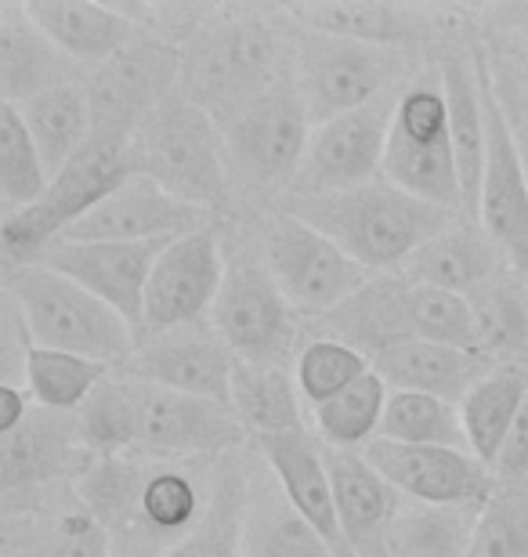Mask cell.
Instances as JSON below:
<instances>
[{
	"label": "cell",
	"mask_w": 528,
	"mask_h": 557,
	"mask_svg": "<svg viewBox=\"0 0 528 557\" xmlns=\"http://www.w3.org/2000/svg\"><path fill=\"white\" fill-rule=\"evenodd\" d=\"M213 463L145 453L95 456L73 493L106 529L112 557H167L204 525Z\"/></svg>",
	"instance_id": "cell-1"
},
{
	"label": "cell",
	"mask_w": 528,
	"mask_h": 557,
	"mask_svg": "<svg viewBox=\"0 0 528 557\" xmlns=\"http://www.w3.org/2000/svg\"><path fill=\"white\" fill-rule=\"evenodd\" d=\"M294 73L290 22L279 8L218 4L182 44V95L221 120Z\"/></svg>",
	"instance_id": "cell-2"
},
{
	"label": "cell",
	"mask_w": 528,
	"mask_h": 557,
	"mask_svg": "<svg viewBox=\"0 0 528 557\" xmlns=\"http://www.w3.org/2000/svg\"><path fill=\"white\" fill-rule=\"evenodd\" d=\"M279 207L333 239L369 275L402 272L423 243L464 221L456 210L423 203L384 177L336 196H286Z\"/></svg>",
	"instance_id": "cell-3"
},
{
	"label": "cell",
	"mask_w": 528,
	"mask_h": 557,
	"mask_svg": "<svg viewBox=\"0 0 528 557\" xmlns=\"http://www.w3.org/2000/svg\"><path fill=\"white\" fill-rule=\"evenodd\" d=\"M131 160L134 174L149 177L188 207L210 210L218 221L232 214L240 199L218 120L182 91L142 124L131 141Z\"/></svg>",
	"instance_id": "cell-4"
},
{
	"label": "cell",
	"mask_w": 528,
	"mask_h": 557,
	"mask_svg": "<svg viewBox=\"0 0 528 557\" xmlns=\"http://www.w3.org/2000/svg\"><path fill=\"white\" fill-rule=\"evenodd\" d=\"M4 294L22 311L37 348L84 355L109 370H123L138 348V333L116 308L44 264L4 272Z\"/></svg>",
	"instance_id": "cell-5"
},
{
	"label": "cell",
	"mask_w": 528,
	"mask_h": 557,
	"mask_svg": "<svg viewBox=\"0 0 528 557\" xmlns=\"http://www.w3.org/2000/svg\"><path fill=\"white\" fill-rule=\"evenodd\" d=\"M290 48H294V84L308 109L311 127L384 102L417 76L409 51L326 37V33L305 29L297 22H290Z\"/></svg>",
	"instance_id": "cell-6"
},
{
	"label": "cell",
	"mask_w": 528,
	"mask_h": 557,
	"mask_svg": "<svg viewBox=\"0 0 528 557\" xmlns=\"http://www.w3.org/2000/svg\"><path fill=\"white\" fill-rule=\"evenodd\" d=\"M224 156L240 199H283L294 188L300 160L311 141V120L300 102L294 73L254 102L240 106L221 120Z\"/></svg>",
	"instance_id": "cell-7"
},
{
	"label": "cell",
	"mask_w": 528,
	"mask_h": 557,
	"mask_svg": "<svg viewBox=\"0 0 528 557\" xmlns=\"http://www.w3.org/2000/svg\"><path fill=\"white\" fill-rule=\"evenodd\" d=\"M384 182L398 185L402 193L417 196L423 203L464 214L445 84L438 62L417 70V76L402 87L388 131Z\"/></svg>",
	"instance_id": "cell-8"
},
{
	"label": "cell",
	"mask_w": 528,
	"mask_h": 557,
	"mask_svg": "<svg viewBox=\"0 0 528 557\" xmlns=\"http://www.w3.org/2000/svg\"><path fill=\"white\" fill-rule=\"evenodd\" d=\"M257 258L272 272L297 315L308 319H326L369 283L363 264H355L333 239L286 214L283 207L265 214L257 232Z\"/></svg>",
	"instance_id": "cell-9"
},
{
	"label": "cell",
	"mask_w": 528,
	"mask_h": 557,
	"mask_svg": "<svg viewBox=\"0 0 528 557\" xmlns=\"http://www.w3.org/2000/svg\"><path fill=\"white\" fill-rule=\"evenodd\" d=\"M84 87L95 135L134 141L145 120L182 91V44L142 33L134 44L87 73Z\"/></svg>",
	"instance_id": "cell-10"
},
{
	"label": "cell",
	"mask_w": 528,
	"mask_h": 557,
	"mask_svg": "<svg viewBox=\"0 0 528 557\" xmlns=\"http://www.w3.org/2000/svg\"><path fill=\"white\" fill-rule=\"evenodd\" d=\"M213 330L240 362L286 366L300 351V315L272 272L254 253H235L224 272L218 305L210 311Z\"/></svg>",
	"instance_id": "cell-11"
},
{
	"label": "cell",
	"mask_w": 528,
	"mask_h": 557,
	"mask_svg": "<svg viewBox=\"0 0 528 557\" xmlns=\"http://www.w3.org/2000/svg\"><path fill=\"white\" fill-rule=\"evenodd\" d=\"M95 453L76 428V413H51L33 406V413L15 431L0 434V499L4 518L37 510L59 488L73 485Z\"/></svg>",
	"instance_id": "cell-12"
},
{
	"label": "cell",
	"mask_w": 528,
	"mask_h": 557,
	"mask_svg": "<svg viewBox=\"0 0 528 557\" xmlns=\"http://www.w3.org/2000/svg\"><path fill=\"white\" fill-rule=\"evenodd\" d=\"M481 95H486V131H489V160L481 177L478 199V225L496 243L507 269L528 286V177L521 166L518 141H514L511 120L492 87L486 51L478 48Z\"/></svg>",
	"instance_id": "cell-13"
},
{
	"label": "cell",
	"mask_w": 528,
	"mask_h": 557,
	"mask_svg": "<svg viewBox=\"0 0 528 557\" xmlns=\"http://www.w3.org/2000/svg\"><path fill=\"white\" fill-rule=\"evenodd\" d=\"M398 95L311 131L308 152L286 196H336L384 177V149Z\"/></svg>",
	"instance_id": "cell-14"
},
{
	"label": "cell",
	"mask_w": 528,
	"mask_h": 557,
	"mask_svg": "<svg viewBox=\"0 0 528 557\" xmlns=\"http://www.w3.org/2000/svg\"><path fill=\"white\" fill-rule=\"evenodd\" d=\"M224 272H229V258H224L221 225L174 239L160 253L145 286L142 337L207 322L224 286Z\"/></svg>",
	"instance_id": "cell-15"
},
{
	"label": "cell",
	"mask_w": 528,
	"mask_h": 557,
	"mask_svg": "<svg viewBox=\"0 0 528 557\" xmlns=\"http://www.w3.org/2000/svg\"><path fill=\"white\" fill-rule=\"evenodd\" d=\"M134 384H138V449L134 453L167 456V460H221L250 442L232 406L142 381Z\"/></svg>",
	"instance_id": "cell-16"
},
{
	"label": "cell",
	"mask_w": 528,
	"mask_h": 557,
	"mask_svg": "<svg viewBox=\"0 0 528 557\" xmlns=\"http://www.w3.org/2000/svg\"><path fill=\"white\" fill-rule=\"evenodd\" d=\"M232 370H235V355L207 319V322H193V326H177L167 333H152V337H142L131 362L116 373L152 387H167V392L177 395L210 398V403L229 406Z\"/></svg>",
	"instance_id": "cell-17"
},
{
	"label": "cell",
	"mask_w": 528,
	"mask_h": 557,
	"mask_svg": "<svg viewBox=\"0 0 528 557\" xmlns=\"http://www.w3.org/2000/svg\"><path fill=\"white\" fill-rule=\"evenodd\" d=\"M290 22L305 29L369 44L388 51H420L445 37L453 8L391 4V0H308V4H279Z\"/></svg>",
	"instance_id": "cell-18"
},
{
	"label": "cell",
	"mask_w": 528,
	"mask_h": 557,
	"mask_svg": "<svg viewBox=\"0 0 528 557\" xmlns=\"http://www.w3.org/2000/svg\"><path fill=\"white\" fill-rule=\"evenodd\" d=\"M366 460L388 478L402 499L431 507H486L496 488V474L478 456L464 449H438V445H398L369 442Z\"/></svg>",
	"instance_id": "cell-19"
},
{
	"label": "cell",
	"mask_w": 528,
	"mask_h": 557,
	"mask_svg": "<svg viewBox=\"0 0 528 557\" xmlns=\"http://www.w3.org/2000/svg\"><path fill=\"white\" fill-rule=\"evenodd\" d=\"M174 239L163 243H70L59 239L44 250L37 264L59 272L95 297H102L109 308H116L127 326L138 333L145 326V286L160 261V253L171 247Z\"/></svg>",
	"instance_id": "cell-20"
},
{
	"label": "cell",
	"mask_w": 528,
	"mask_h": 557,
	"mask_svg": "<svg viewBox=\"0 0 528 557\" xmlns=\"http://www.w3.org/2000/svg\"><path fill=\"white\" fill-rule=\"evenodd\" d=\"M221 225L210 210L188 207L149 177H127L106 203L84 214L62 239L70 243H163Z\"/></svg>",
	"instance_id": "cell-21"
},
{
	"label": "cell",
	"mask_w": 528,
	"mask_h": 557,
	"mask_svg": "<svg viewBox=\"0 0 528 557\" xmlns=\"http://www.w3.org/2000/svg\"><path fill=\"white\" fill-rule=\"evenodd\" d=\"M243 557H344L300 510L290 504L272 467L246 456V493L240 518Z\"/></svg>",
	"instance_id": "cell-22"
},
{
	"label": "cell",
	"mask_w": 528,
	"mask_h": 557,
	"mask_svg": "<svg viewBox=\"0 0 528 557\" xmlns=\"http://www.w3.org/2000/svg\"><path fill=\"white\" fill-rule=\"evenodd\" d=\"M438 70H442V84H445L449 131H453L459 193H464V218L478 225L481 177H486V160H489L486 95H481L478 48H467V44H442Z\"/></svg>",
	"instance_id": "cell-23"
},
{
	"label": "cell",
	"mask_w": 528,
	"mask_h": 557,
	"mask_svg": "<svg viewBox=\"0 0 528 557\" xmlns=\"http://www.w3.org/2000/svg\"><path fill=\"white\" fill-rule=\"evenodd\" d=\"M84 76L81 65L29 18L26 4H0V98L8 106H26Z\"/></svg>",
	"instance_id": "cell-24"
},
{
	"label": "cell",
	"mask_w": 528,
	"mask_h": 557,
	"mask_svg": "<svg viewBox=\"0 0 528 557\" xmlns=\"http://www.w3.org/2000/svg\"><path fill=\"white\" fill-rule=\"evenodd\" d=\"M254 453L272 467L275 482L283 485L290 504H294L336 550L344 557H352V550H347V543H344V532H341V518H336L322 442L316 434L308 428H300V431L272 434V438H254Z\"/></svg>",
	"instance_id": "cell-25"
},
{
	"label": "cell",
	"mask_w": 528,
	"mask_h": 557,
	"mask_svg": "<svg viewBox=\"0 0 528 557\" xmlns=\"http://www.w3.org/2000/svg\"><path fill=\"white\" fill-rule=\"evenodd\" d=\"M322 333L352 344L369 362L402 341H413V283L402 272L369 275V283L330 311Z\"/></svg>",
	"instance_id": "cell-26"
},
{
	"label": "cell",
	"mask_w": 528,
	"mask_h": 557,
	"mask_svg": "<svg viewBox=\"0 0 528 557\" xmlns=\"http://www.w3.org/2000/svg\"><path fill=\"white\" fill-rule=\"evenodd\" d=\"M26 11L84 73L142 37V26L120 4L91 0H26Z\"/></svg>",
	"instance_id": "cell-27"
},
{
	"label": "cell",
	"mask_w": 528,
	"mask_h": 557,
	"mask_svg": "<svg viewBox=\"0 0 528 557\" xmlns=\"http://www.w3.org/2000/svg\"><path fill=\"white\" fill-rule=\"evenodd\" d=\"M492 366L496 362L486 355L431 341H402L373 359V370L384 376L391 392H420L445 398L453 406L475 392V384L492 373Z\"/></svg>",
	"instance_id": "cell-28"
},
{
	"label": "cell",
	"mask_w": 528,
	"mask_h": 557,
	"mask_svg": "<svg viewBox=\"0 0 528 557\" xmlns=\"http://www.w3.org/2000/svg\"><path fill=\"white\" fill-rule=\"evenodd\" d=\"M4 547L22 557H112L106 529L76 499L73 485L59 488L29 515L4 518Z\"/></svg>",
	"instance_id": "cell-29"
},
{
	"label": "cell",
	"mask_w": 528,
	"mask_h": 557,
	"mask_svg": "<svg viewBox=\"0 0 528 557\" xmlns=\"http://www.w3.org/2000/svg\"><path fill=\"white\" fill-rule=\"evenodd\" d=\"M503 272L511 269L503 261V253L496 250V243L486 236V228L467 218L456 221L453 228H445L431 243H423L406 261V269H402L409 283L445 289V294L456 297H470L475 289L492 283Z\"/></svg>",
	"instance_id": "cell-30"
},
{
	"label": "cell",
	"mask_w": 528,
	"mask_h": 557,
	"mask_svg": "<svg viewBox=\"0 0 528 557\" xmlns=\"http://www.w3.org/2000/svg\"><path fill=\"white\" fill-rule=\"evenodd\" d=\"M326 471H330L336 518L347 550H358L369 540H380L398 515L402 496L388 485V478L358 449H330L322 445Z\"/></svg>",
	"instance_id": "cell-31"
},
{
	"label": "cell",
	"mask_w": 528,
	"mask_h": 557,
	"mask_svg": "<svg viewBox=\"0 0 528 557\" xmlns=\"http://www.w3.org/2000/svg\"><path fill=\"white\" fill-rule=\"evenodd\" d=\"M229 406L250 438H272V434L305 428V398H300L294 370L286 366L235 359Z\"/></svg>",
	"instance_id": "cell-32"
},
{
	"label": "cell",
	"mask_w": 528,
	"mask_h": 557,
	"mask_svg": "<svg viewBox=\"0 0 528 557\" xmlns=\"http://www.w3.org/2000/svg\"><path fill=\"white\" fill-rule=\"evenodd\" d=\"M528 398V370L518 362H496L489 376H481L464 403H459V417H464L467 445L481 463L496 467L500 449L518 420L521 406Z\"/></svg>",
	"instance_id": "cell-33"
},
{
	"label": "cell",
	"mask_w": 528,
	"mask_h": 557,
	"mask_svg": "<svg viewBox=\"0 0 528 557\" xmlns=\"http://www.w3.org/2000/svg\"><path fill=\"white\" fill-rule=\"evenodd\" d=\"M19 113H22V120H26L29 135H33V141H37L40 160H44V166H48L51 177L95 138L91 102H87L84 81L54 87V91L33 98V102H26V106H19Z\"/></svg>",
	"instance_id": "cell-34"
},
{
	"label": "cell",
	"mask_w": 528,
	"mask_h": 557,
	"mask_svg": "<svg viewBox=\"0 0 528 557\" xmlns=\"http://www.w3.org/2000/svg\"><path fill=\"white\" fill-rule=\"evenodd\" d=\"M478 515L481 507H431L402 499L388 543L398 557H470Z\"/></svg>",
	"instance_id": "cell-35"
},
{
	"label": "cell",
	"mask_w": 528,
	"mask_h": 557,
	"mask_svg": "<svg viewBox=\"0 0 528 557\" xmlns=\"http://www.w3.org/2000/svg\"><path fill=\"white\" fill-rule=\"evenodd\" d=\"M475 311L481 355L492 362H518L528 359V286L514 272L496 275L492 283L467 297Z\"/></svg>",
	"instance_id": "cell-36"
},
{
	"label": "cell",
	"mask_w": 528,
	"mask_h": 557,
	"mask_svg": "<svg viewBox=\"0 0 528 557\" xmlns=\"http://www.w3.org/2000/svg\"><path fill=\"white\" fill-rule=\"evenodd\" d=\"M391 387L377 370H369L363 381L347 387L344 395L330 398L326 406L311 409V428L316 438L330 449H358L363 453L369 442L380 438Z\"/></svg>",
	"instance_id": "cell-37"
},
{
	"label": "cell",
	"mask_w": 528,
	"mask_h": 557,
	"mask_svg": "<svg viewBox=\"0 0 528 557\" xmlns=\"http://www.w3.org/2000/svg\"><path fill=\"white\" fill-rule=\"evenodd\" d=\"M112 370L102 362H91L73 351L54 348H29L26 359V381L33 406L51 409V413H81V406L95 395V387L106 381Z\"/></svg>",
	"instance_id": "cell-38"
},
{
	"label": "cell",
	"mask_w": 528,
	"mask_h": 557,
	"mask_svg": "<svg viewBox=\"0 0 528 557\" xmlns=\"http://www.w3.org/2000/svg\"><path fill=\"white\" fill-rule=\"evenodd\" d=\"M243 493H246V456L243 453L221 456L213 463V499L204 525L167 557H243L240 547Z\"/></svg>",
	"instance_id": "cell-39"
},
{
	"label": "cell",
	"mask_w": 528,
	"mask_h": 557,
	"mask_svg": "<svg viewBox=\"0 0 528 557\" xmlns=\"http://www.w3.org/2000/svg\"><path fill=\"white\" fill-rule=\"evenodd\" d=\"M84 445L95 456H123L138 449V384L112 370L76 413Z\"/></svg>",
	"instance_id": "cell-40"
},
{
	"label": "cell",
	"mask_w": 528,
	"mask_h": 557,
	"mask_svg": "<svg viewBox=\"0 0 528 557\" xmlns=\"http://www.w3.org/2000/svg\"><path fill=\"white\" fill-rule=\"evenodd\" d=\"M380 438L398 445H438V449L470 453L459 406L420 392H391L384 423H380Z\"/></svg>",
	"instance_id": "cell-41"
},
{
	"label": "cell",
	"mask_w": 528,
	"mask_h": 557,
	"mask_svg": "<svg viewBox=\"0 0 528 557\" xmlns=\"http://www.w3.org/2000/svg\"><path fill=\"white\" fill-rule=\"evenodd\" d=\"M48 185L51 174L40 160V149L19 106L0 102V210L15 214V210L40 203Z\"/></svg>",
	"instance_id": "cell-42"
},
{
	"label": "cell",
	"mask_w": 528,
	"mask_h": 557,
	"mask_svg": "<svg viewBox=\"0 0 528 557\" xmlns=\"http://www.w3.org/2000/svg\"><path fill=\"white\" fill-rule=\"evenodd\" d=\"M290 370L297 376L300 398L316 409L363 381V376L373 370V362H369L363 351H355L352 344L336 341L330 333H319V337L300 344V351Z\"/></svg>",
	"instance_id": "cell-43"
},
{
	"label": "cell",
	"mask_w": 528,
	"mask_h": 557,
	"mask_svg": "<svg viewBox=\"0 0 528 557\" xmlns=\"http://www.w3.org/2000/svg\"><path fill=\"white\" fill-rule=\"evenodd\" d=\"M470 557H528V485L496 482L475 521Z\"/></svg>",
	"instance_id": "cell-44"
},
{
	"label": "cell",
	"mask_w": 528,
	"mask_h": 557,
	"mask_svg": "<svg viewBox=\"0 0 528 557\" xmlns=\"http://www.w3.org/2000/svg\"><path fill=\"white\" fill-rule=\"evenodd\" d=\"M413 341L449 344V348H464V351L481 355L470 300L445 294V289L413 283Z\"/></svg>",
	"instance_id": "cell-45"
},
{
	"label": "cell",
	"mask_w": 528,
	"mask_h": 557,
	"mask_svg": "<svg viewBox=\"0 0 528 557\" xmlns=\"http://www.w3.org/2000/svg\"><path fill=\"white\" fill-rule=\"evenodd\" d=\"M486 62H489L492 87H496V95L503 102V113H507V120H511L514 141H518L521 166H525V177H528V87L521 84V76L514 73L496 51H486Z\"/></svg>",
	"instance_id": "cell-46"
},
{
	"label": "cell",
	"mask_w": 528,
	"mask_h": 557,
	"mask_svg": "<svg viewBox=\"0 0 528 557\" xmlns=\"http://www.w3.org/2000/svg\"><path fill=\"white\" fill-rule=\"evenodd\" d=\"M492 474H496V482L528 485V398H525L518 420H514L507 442H503L500 460H496V467H492Z\"/></svg>",
	"instance_id": "cell-47"
},
{
	"label": "cell",
	"mask_w": 528,
	"mask_h": 557,
	"mask_svg": "<svg viewBox=\"0 0 528 557\" xmlns=\"http://www.w3.org/2000/svg\"><path fill=\"white\" fill-rule=\"evenodd\" d=\"M478 15L503 37H528V0H500V4L478 8Z\"/></svg>",
	"instance_id": "cell-48"
},
{
	"label": "cell",
	"mask_w": 528,
	"mask_h": 557,
	"mask_svg": "<svg viewBox=\"0 0 528 557\" xmlns=\"http://www.w3.org/2000/svg\"><path fill=\"white\" fill-rule=\"evenodd\" d=\"M33 413V398L26 387L19 384H0V434L15 431L22 420Z\"/></svg>",
	"instance_id": "cell-49"
},
{
	"label": "cell",
	"mask_w": 528,
	"mask_h": 557,
	"mask_svg": "<svg viewBox=\"0 0 528 557\" xmlns=\"http://www.w3.org/2000/svg\"><path fill=\"white\" fill-rule=\"evenodd\" d=\"M496 54L521 76V84L528 87V37H511L507 48H496Z\"/></svg>",
	"instance_id": "cell-50"
},
{
	"label": "cell",
	"mask_w": 528,
	"mask_h": 557,
	"mask_svg": "<svg viewBox=\"0 0 528 557\" xmlns=\"http://www.w3.org/2000/svg\"><path fill=\"white\" fill-rule=\"evenodd\" d=\"M352 557H398L395 550H391V543H388V532L380 540H369L363 543L358 550H352Z\"/></svg>",
	"instance_id": "cell-51"
},
{
	"label": "cell",
	"mask_w": 528,
	"mask_h": 557,
	"mask_svg": "<svg viewBox=\"0 0 528 557\" xmlns=\"http://www.w3.org/2000/svg\"><path fill=\"white\" fill-rule=\"evenodd\" d=\"M4 557H22V554H19V550H8V547H4Z\"/></svg>",
	"instance_id": "cell-52"
}]
</instances>
